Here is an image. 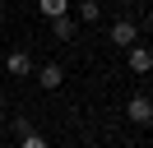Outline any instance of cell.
<instances>
[{"label": "cell", "instance_id": "6", "mask_svg": "<svg viewBox=\"0 0 153 148\" xmlns=\"http://www.w3.org/2000/svg\"><path fill=\"white\" fill-rule=\"evenodd\" d=\"M74 33H79V18H74V14L51 18V37H56V42H74Z\"/></svg>", "mask_w": 153, "mask_h": 148}, {"label": "cell", "instance_id": "5", "mask_svg": "<svg viewBox=\"0 0 153 148\" xmlns=\"http://www.w3.org/2000/svg\"><path fill=\"white\" fill-rule=\"evenodd\" d=\"M5 70H10L14 79H33V70H37V65H33V56H28V51H10Z\"/></svg>", "mask_w": 153, "mask_h": 148}, {"label": "cell", "instance_id": "4", "mask_svg": "<svg viewBox=\"0 0 153 148\" xmlns=\"http://www.w3.org/2000/svg\"><path fill=\"white\" fill-rule=\"evenodd\" d=\"M125 65H130L134 74H153V51L144 42H134V46H125Z\"/></svg>", "mask_w": 153, "mask_h": 148}, {"label": "cell", "instance_id": "1", "mask_svg": "<svg viewBox=\"0 0 153 148\" xmlns=\"http://www.w3.org/2000/svg\"><path fill=\"white\" fill-rule=\"evenodd\" d=\"M125 120H130V125H139V130H149V125H153V97L134 92V97L125 102Z\"/></svg>", "mask_w": 153, "mask_h": 148}, {"label": "cell", "instance_id": "2", "mask_svg": "<svg viewBox=\"0 0 153 148\" xmlns=\"http://www.w3.org/2000/svg\"><path fill=\"white\" fill-rule=\"evenodd\" d=\"M107 42L121 46V51H125V46H134V42H139V23H134V18H116V23L107 28Z\"/></svg>", "mask_w": 153, "mask_h": 148}, {"label": "cell", "instance_id": "8", "mask_svg": "<svg viewBox=\"0 0 153 148\" xmlns=\"http://www.w3.org/2000/svg\"><path fill=\"white\" fill-rule=\"evenodd\" d=\"M70 5H74V0H37V9L47 18H60V14H70Z\"/></svg>", "mask_w": 153, "mask_h": 148}, {"label": "cell", "instance_id": "10", "mask_svg": "<svg viewBox=\"0 0 153 148\" xmlns=\"http://www.w3.org/2000/svg\"><path fill=\"white\" fill-rule=\"evenodd\" d=\"M149 33H153V9H149Z\"/></svg>", "mask_w": 153, "mask_h": 148}, {"label": "cell", "instance_id": "7", "mask_svg": "<svg viewBox=\"0 0 153 148\" xmlns=\"http://www.w3.org/2000/svg\"><path fill=\"white\" fill-rule=\"evenodd\" d=\"M74 14H79V23H97L102 18V5L97 0H74Z\"/></svg>", "mask_w": 153, "mask_h": 148}, {"label": "cell", "instance_id": "3", "mask_svg": "<svg viewBox=\"0 0 153 148\" xmlns=\"http://www.w3.org/2000/svg\"><path fill=\"white\" fill-rule=\"evenodd\" d=\"M33 79H37V88L56 92L60 83H65V70H60V60H47V65H37V70H33Z\"/></svg>", "mask_w": 153, "mask_h": 148}, {"label": "cell", "instance_id": "9", "mask_svg": "<svg viewBox=\"0 0 153 148\" xmlns=\"http://www.w3.org/2000/svg\"><path fill=\"white\" fill-rule=\"evenodd\" d=\"M19 148H51V144L37 134V130H28V134H19Z\"/></svg>", "mask_w": 153, "mask_h": 148}, {"label": "cell", "instance_id": "11", "mask_svg": "<svg viewBox=\"0 0 153 148\" xmlns=\"http://www.w3.org/2000/svg\"><path fill=\"white\" fill-rule=\"evenodd\" d=\"M144 5H153V0H144Z\"/></svg>", "mask_w": 153, "mask_h": 148}]
</instances>
